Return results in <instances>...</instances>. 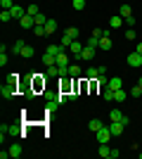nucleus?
<instances>
[{
	"mask_svg": "<svg viewBox=\"0 0 142 159\" xmlns=\"http://www.w3.org/2000/svg\"><path fill=\"white\" fill-rule=\"evenodd\" d=\"M128 95H130V93H126L123 88H121V90H114V102H118V105H121V102L128 98Z\"/></svg>",
	"mask_w": 142,
	"mask_h": 159,
	"instance_id": "obj_20",
	"label": "nucleus"
},
{
	"mask_svg": "<svg viewBox=\"0 0 142 159\" xmlns=\"http://www.w3.org/2000/svg\"><path fill=\"white\" fill-rule=\"evenodd\" d=\"M14 93H17V79H12V81H7V83L0 86V95H2L5 100H12Z\"/></svg>",
	"mask_w": 142,
	"mask_h": 159,
	"instance_id": "obj_1",
	"label": "nucleus"
},
{
	"mask_svg": "<svg viewBox=\"0 0 142 159\" xmlns=\"http://www.w3.org/2000/svg\"><path fill=\"white\" fill-rule=\"evenodd\" d=\"M71 5H74V10H78V12H81V10H85V0H74Z\"/></svg>",
	"mask_w": 142,
	"mask_h": 159,
	"instance_id": "obj_30",
	"label": "nucleus"
},
{
	"mask_svg": "<svg viewBox=\"0 0 142 159\" xmlns=\"http://www.w3.org/2000/svg\"><path fill=\"white\" fill-rule=\"evenodd\" d=\"M102 98L107 100V102H109V100H114V90H111V88H104V90H102Z\"/></svg>",
	"mask_w": 142,
	"mask_h": 159,
	"instance_id": "obj_28",
	"label": "nucleus"
},
{
	"mask_svg": "<svg viewBox=\"0 0 142 159\" xmlns=\"http://www.w3.org/2000/svg\"><path fill=\"white\" fill-rule=\"evenodd\" d=\"M38 12H41V10H38V5H28V7H26V14H31V17H36Z\"/></svg>",
	"mask_w": 142,
	"mask_h": 159,
	"instance_id": "obj_31",
	"label": "nucleus"
},
{
	"mask_svg": "<svg viewBox=\"0 0 142 159\" xmlns=\"http://www.w3.org/2000/svg\"><path fill=\"white\" fill-rule=\"evenodd\" d=\"M71 62H69V55H67V50H62L59 55H57V66H69Z\"/></svg>",
	"mask_w": 142,
	"mask_h": 159,
	"instance_id": "obj_15",
	"label": "nucleus"
},
{
	"mask_svg": "<svg viewBox=\"0 0 142 159\" xmlns=\"http://www.w3.org/2000/svg\"><path fill=\"white\" fill-rule=\"evenodd\" d=\"M10 12H12V17H14V19H21V17L26 14V10H24L21 5H14L12 10H10Z\"/></svg>",
	"mask_w": 142,
	"mask_h": 159,
	"instance_id": "obj_18",
	"label": "nucleus"
},
{
	"mask_svg": "<svg viewBox=\"0 0 142 159\" xmlns=\"http://www.w3.org/2000/svg\"><path fill=\"white\" fill-rule=\"evenodd\" d=\"M10 19H14L12 12H10V10H2V12H0V21H5V24H7Z\"/></svg>",
	"mask_w": 142,
	"mask_h": 159,
	"instance_id": "obj_27",
	"label": "nucleus"
},
{
	"mask_svg": "<svg viewBox=\"0 0 142 159\" xmlns=\"http://www.w3.org/2000/svg\"><path fill=\"white\" fill-rule=\"evenodd\" d=\"M126 38H128V40H137V36H135L133 29H126Z\"/></svg>",
	"mask_w": 142,
	"mask_h": 159,
	"instance_id": "obj_36",
	"label": "nucleus"
},
{
	"mask_svg": "<svg viewBox=\"0 0 142 159\" xmlns=\"http://www.w3.org/2000/svg\"><path fill=\"white\" fill-rule=\"evenodd\" d=\"M43 64H45V66H50V64H57V57H54V55H50V52L45 50V55H43Z\"/></svg>",
	"mask_w": 142,
	"mask_h": 159,
	"instance_id": "obj_22",
	"label": "nucleus"
},
{
	"mask_svg": "<svg viewBox=\"0 0 142 159\" xmlns=\"http://www.w3.org/2000/svg\"><path fill=\"white\" fill-rule=\"evenodd\" d=\"M33 21H36V26H45L47 17H45V14H43V12H38V14H36V17H33Z\"/></svg>",
	"mask_w": 142,
	"mask_h": 159,
	"instance_id": "obj_24",
	"label": "nucleus"
},
{
	"mask_svg": "<svg viewBox=\"0 0 142 159\" xmlns=\"http://www.w3.org/2000/svg\"><path fill=\"white\" fill-rule=\"evenodd\" d=\"M118 154H121V152H118V150H111V154H109V159H118Z\"/></svg>",
	"mask_w": 142,
	"mask_h": 159,
	"instance_id": "obj_41",
	"label": "nucleus"
},
{
	"mask_svg": "<svg viewBox=\"0 0 142 159\" xmlns=\"http://www.w3.org/2000/svg\"><path fill=\"white\" fill-rule=\"evenodd\" d=\"M85 45H90V48H95V50H97V48H100V38H88V43H85Z\"/></svg>",
	"mask_w": 142,
	"mask_h": 159,
	"instance_id": "obj_32",
	"label": "nucleus"
},
{
	"mask_svg": "<svg viewBox=\"0 0 142 159\" xmlns=\"http://www.w3.org/2000/svg\"><path fill=\"white\" fill-rule=\"evenodd\" d=\"M100 50H111V36H109V31H104V36L100 38Z\"/></svg>",
	"mask_w": 142,
	"mask_h": 159,
	"instance_id": "obj_9",
	"label": "nucleus"
},
{
	"mask_svg": "<svg viewBox=\"0 0 142 159\" xmlns=\"http://www.w3.org/2000/svg\"><path fill=\"white\" fill-rule=\"evenodd\" d=\"M93 36H95V38H102V36H104V31H102V29H93Z\"/></svg>",
	"mask_w": 142,
	"mask_h": 159,
	"instance_id": "obj_39",
	"label": "nucleus"
},
{
	"mask_svg": "<svg viewBox=\"0 0 142 159\" xmlns=\"http://www.w3.org/2000/svg\"><path fill=\"white\" fill-rule=\"evenodd\" d=\"M95 138H97V143H109V140L114 138V135H111V131H109V126H102L100 131L95 133Z\"/></svg>",
	"mask_w": 142,
	"mask_h": 159,
	"instance_id": "obj_2",
	"label": "nucleus"
},
{
	"mask_svg": "<svg viewBox=\"0 0 142 159\" xmlns=\"http://www.w3.org/2000/svg\"><path fill=\"white\" fill-rule=\"evenodd\" d=\"M19 24H21V29H24V31H26V29H33V26H36V21H33V17H31V14H24V17L19 19Z\"/></svg>",
	"mask_w": 142,
	"mask_h": 159,
	"instance_id": "obj_8",
	"label": "nucleus"
},
{
	"mask_svg": "<svg viewBox=\"0 0 142 159\" xmlns=\"http://www.w3.org/2000/svg\"><path fill=\"white\" fill-rule=\"evenodd\" d=\"M64 36H69L71 40H78V36H81V29H76V26H69L67 31H64Z\"/></svg>",
	"mask_w": 142,
	"mask_h": 159,
	"instance_id": "obj_17",
	"label": "nucleus"
},
{
	"mask_svg": "<svg viewBox=\"0 0 142 159\" xmlns=\"http://www.w3.org/2000/svg\"><path fill=\"white\" fill-rule=\"evenodd\" d=\"M83 48H85V45H83L81 40H74V43L69 45V52H71V55H81V52H83Z\"/></svg>",
	"mask_w": 142,
	"mask_h": 159,
	"instance_id": "obj_12",
	"label": "nucleus"
},
{
	"mask_svg": "<svg viewBox=\"0 0 142 159\" xmlns=\"http://www.w3.org/2000/svg\"><path fill=\"white\" fill-rule=\"evenodd\" d=\"M0 5H2V10H12L14 2H12V0H0Z\"/></svg>",
	"mask_w": 142,
	"mask_h": 159,
	"instance_id": "obj_34",
	"label": "nucleus"
},
{
	"mask_svg": "<svg viewBox=\"0 0 142 159\" xmlns=\"http://www.w3.org/2000/svg\"><path fill=\"white\" fill-rule=\"evenodd\" d=\"M137 157H140V159H142V152H137Z\"/></svg>",
	"mask_w": 142,
	"mask_h": 159,
	"instance_id": "obj_44",
	"label": "nucleus"
},
{
	"mask_svg": "<svg viewBox=\"0 0 142 159\" xmlns=\"http://www.w3.org/2000/svg\"><path fill=\"white\" fill-rule=\"evenodd\" d=\"M109 154H111V147H109V143H100V157L109 159Z\"/></svg>",
	"mask_w": 142,
	"mask_h": 159,
	"instance_id": "obj_21",
	"label": "nucleus"
},
{
	"mask_svg": "<svg viewBox=\"0 0 142 159\" xmlns=\"http://www.w3.org/2000/svg\"><path fill=\"white\" fill-rule=\"evenodd\" d=\"M45 31H47V36L54 33V31H57V21H54V19H47L45 21Z\"/></svg>",
	"mask_w": 142,
	"mask_h": 159,
	"instance_id": "obj_23",
	"label": "nucleus"
},
{
	"mask_svg": "<svg viewBox=\"0 0 142 159\" xmlns=\"http://www.w3.org/2000/svg\"><path fill=\"white\" fill-rule=\"evenodd\" d=\"M140 100H142V98H140Z\"/></svg>",
	"mask_w": 142,
	"mask_h": 159,
	"instance_id": "obj_45",
	"label": "nucleus"
},
{
	"mask_svg": "<svg viewBox=\"0 0 142 159\" xmlns=\"http://www.w3.org/2000/svg\"><path fill=\"white\" fill-rule=\"evenodd\" d=\"M118 14H121L123 19H126V17H130V14H133V7H130L128 2H123V5L118 7Z\"/></svg>",
	"mask_w": 142,
	"mask_h": 159,
	"instance_id": "obj_19",
	"label": "nucleus"
},
{
	"mask_svg": "<svg viewBox=\"0 0 142 159\" xmlns=\"http://www.w3.org/2000/svg\"><path fill=\"white\" fill-rule=\"evenodd\" d=\"M74 57H78V60H85V62H90V60L95 57V48L85 45V48H83V52H81V55H74Z\"/></svg>",
	"mask_w": 142,
	"mask_h": 159,
	"instance_id": "obj_5",
	"label": "nucleus"
},
{
	"mask_svg": "<svg viewBox=\"0 0 142 159\" xmlns=\"http://www.w3.org/2000/svg\"><path fill=\"white\" fill-rule=\"evenodd\" d=\"M33 55H36V50H33L31 45H26V43L21 45V52H19V57H24V60H31Z\"/></svg>",
	"mask_w": 142,
	"mask_h": 159,
	"instance_id": "obj_11",
	"label": "nucleus"
},
{
	"mask_svg": "<svg viewBox=\"0 0 142 159\" xmlns=\"http://www.w3.org/2000/svg\"><path fill=\"white\" fill-rule=\"evenodd\" d=\"M21 154H24V147H21L19 143H14V145L10 147V157H12V159H17V157H21Z\"/></svg>",
	"mask_w": 142,
	"mask_h": 159,
	"instance_id": "obj_14",
	"label": "nucleus"
},
{
	"mask_svg": "<svg viewBox=\"0 0 142 159\" xmlns=\"http://www.w3.org/2000/svg\"><path fill=\"white\" fill-rule=\"evenodd\" d=\"M102 74H100V69L97 66H90V69H85V74H83V79H88V81H97Z\"/></svg>",
	"mask_w": 142,
	"mask_h": 159,
	"instance_id": "obj_6",
	"label": "nucleus"
},
{
	"mask_svg": "<svg viewBox=\"0 0 142 159\" xmlns=\"http://www.w3.org/2000/svg\"><path fill=\"white\" fill-rule=\"evenodd\" d=\"M71 43H74V40L69 38V36H64V38H62V43H59V45H62V48H69V45H71Z\"/></svg>",
	"mask_w": 142,
	"mask_h": 159,
	"instance_id": "obj_37",
	"label": "nucleus"
},
{
	"mask_svg": "<svg viewBox=\"0 0 142 159\" xmlns=\"http://www.w3.org/2000/svg\"><path fill=\"white\" fill-rule=\"evenodd\" d=\"M123 119H126V114H123L121 109H111V112H109V121H121L123 124Z\"/></svg>",
	"mask_w": 142,
	"mask_h": 159,
	"instance_id": "obj_13",
	"label": "nucleus"
},
{
	"mask_svg": "<svg viewBox=\"0 0 142 159\" xmlns=\"http://www.w3.org/2000/svg\"><path fill=\"white\" fill-rule=\"evenodd\" d=\"M7 64V52H0V66Z\"/></svg>",
	"mask_w": 142,
	"mask_h": 159,
	"instance_id": "obj_40",
	"label": "nucleus"
},
{
	"mask_svg": "<svg viewBox=\"0 0 142 159\" xmlns=\"http://www.w3.org/2000/svg\"><path fill=\"white\" fill-rule=\"evenodd\" d=\"M33 33H36V36H38V38H43V36H47L45 26H33Z\"/></svg>",
	"mask_w": 142,
	"mask_h": 159,
	"instance_id": "obj_29",
	"label": "nucleus"
},
{
	"mask_svg": "<svg viewBox=\"0 0 142 159\" xmlns=\"http://www.w3.org/2000/svg\"><path fill=\"white\" fill-rule=\"evenodd\" d=\"M69 76H81V66L78 64H69Z\"/></svg>",
	"mask_w": 142,
	"mask_h": 159,
	"instance_id": "obj_26",
	"label": "nucleus"
},
{
	"mask_svg": "<svg viewBox=\"0 0 142 159\" xmlns=\"http://www.w3.org/2000/svg\"><path fill=\"white\" fill-rule=\"evenodd\" d=\"M21 45H24V40H17V43L12 45V52H14V55H19V52H21Z\"/></svg>",
	"mask_w": 142,
	"mask_h": 159,
	"instance_id": "obj_33",
	"label": "nucleus"
},
{
	"mask_svg": "<svg viewBox=\"0 0 142 159\" xmlns=\"http://www.w3.org/2000/svg\"><path fill=\"white\" fill-rule=\"evenodd\" d=\"M126 24H128V29H133V26L137 24V19L133 17V14H130V17H126Z\"/></svg>",
	"mask_w": 142,
	"mask_h": 159,
	"instance_id": "obj_35",
	"label": "nucleus"
},
{
	"mask_svg": "<svg viewBox=\"0 0 142 159\" xmlns=\"http://www.w3.org/2000/svg\"><path fill=\"white\" fill-rule=\"evenodd\" d=\"M123 24H126V19H123L121 14H114V17H109V29H121Z\"/></svg>",
	"mask_w": 142,
	"mask_h": 159,
	"instance_id": "obj_7",
	"label": "nucleus"
},
{
	"mask_svg": "<svg viewBox=\"0 0 142 159\" xmlns=\"http://www.w3.org/2000/svg\"><path fill=\"white\" fill-rule=\"evenodd\" d=\"M128 66H133V69L142 66V55H140V52H130V55H128Z\"/></svg>",
	"mask_w": 142,
	"mask_h": 159,
	"instance_id": "obj_4",
	"label": "nucleus"
},
{
	"mask_svg": "<svg viewBox=\"0 0 142 159\" xmlns=\"http://www.w3.org/2000/svg\"><path fill=\"white\" fill-rule=\"evenodd\" d=\"M102 126H104V121H102V119H90V121H88V128H90L93 133H97Z\"/></svg>",
	"mask_w": 142,
	"mask_h": 159,
	"instance_id": "obj_16",
	"label": "nucleus"
},
{
	"mask_svg": "<svg viewBox=\"0 0 142 159\" xmlns=\"http://www.w3.org/2000/svg\"><path fill=\"white\" fill-rule=\"evenodd\" d=\"M109 131H111L114 138H118V135H123V131H126V124H121V121H111V124H109Z\"/></svg>",
	"mask_w": 142,
	"mask_h": 159,
	"instance_id": "obj_3",
	"label": "nucleus"
},
{
	"mask_svg": "<svg viewBox=\"0 0 142 159\" xmlns=\"http://www.w3.org/2000/svg\"><path fill=\"white\" fill-rule=\"evenodd\" d=\"M137 86H140V88H142V76H140V79H137Z\"/></svg>",
	"mask_w": 142,
	"mask_h": 159,
	"instance_id": "obj_43",
	"label": "nucleus"
},
{
	"mask_svg": "<svg viewBox=\"0 0 142 159\" xmlns=\"http://www.w3.org/2000/svg\"><path fill=\"white\" fill-rule=\"evenodd\" d=\"M45 74H47V76H59V66H57V64H50L45 69Z\"/></svg>",
	"mask_w": 142,
	"mask_h": 159,
	"instance_id": "obj_25",
	"label": "nucleus"
},
{
	"mask_svg": "<svg viewBox=\"0 0 142 159\" xmlns=\"http://www.w3.org/2000/svg\"><path fill=\"white\" fill-rule=\"evenodd\" d=\"M107 88H111V90H121V88H123V79H121V76H114V79H109Z\"/></svg>",
	"mask_w": 142,
	"mask_h": 159,
	"instance_id": "obj_10",
	"label": "nucleus"
},
{
	"mask_svg": "<svg viewBox=\"0 0 142 159\" xmlns=\"http://www.w3.org/2000/svg\"><path fill=\"white\" fill-rule=\"evenodd\" d=\"M135 52H140V55H142V40L137 43V50H135Z\"/></svg>",
	"mask_w": 142,
	"mask_h": 159,
	"instance_id": "obj_42",
	"label": "nucleus"
},
{
	"mask_svg": "<svg viewBox=\"0 0 142 159\" xmlns=\"http://www.w3.org/2000/svg\"><path fill=\"white\" fill-rule=\"evenodd\" d=\"M130 95H135V98H142V88H140V86H135L133 90H130Z\"/></svg>",
	"mask_w": 142,
	"mask_h": 159,
	"instance_id": "obj_38",
	"label": "nucleus"
}]
</instances>
